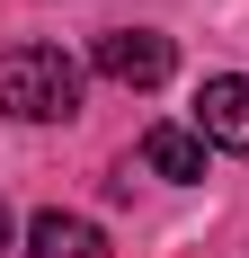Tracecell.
<instances>
[{"instance_id": "5b68a950", "label": "cell", "mask_w": 249, "mask_h": 258, "mask_svg": "<svg viewBox=\"0 0 249 258\" xmlns=\"http://www.w3.org/2000/svg\"><path fill=\"white\" fill-rule=\"evenodd\" d=\"M27 258H107V240H98V223H80V214H36L27 223Z\"/></svg>"}, {"instance_id": "8992f818", "label": "cell", "mask_w": 249, "mask_h": 258, "mask_svg": "<svg viewBox=\"0 0 249 258\" xmlns=\"http://www.w3.org/2000/svg\"><path fill=\"white\" fill-rule=\"evenodd\" d=\"M0 240H9V205H0Z\"/></svg>"}, {"instance_id": "6da1fadb", "label": "cell", "mask_w": 249, "mask_h": 258, "mask_svg": "<svg viewBox=\"0 0 249 258\" xmlns=\"http://www.w3.org/2000/svg\"><path fill=\"white\" fill-rule=\"evenodd\" d=\"M80 107V62L63 45H9L0 53V116L18 125H53Z\"/></svg>"}, {"instance_id": "277c9868", "label": "cell", "mask_w": 249, "mask_h": 258, "mask_svg": "<svg viewBox=\"0 0 249 258\" xmlns=\"http://www.w3.org/2000/svg\"><path fill=\"white\" fill-rule=\"evenodd\" d=\"M143 169H151V178L196 187V178H205V134H187V125H151V134H143Z\"/></svg>"}, {"instance_id": "3957f363", "label": "cell", "mask_w": 249, "mask_h": 258, "mask_svg": "<svg viewBox=\"0 0 249 258\" xmlns=\"http://www.w3.org/2000/svg\"><path fill=\"white\" fill-rule=\"evenodd\" d=\"M196 134L214 152H249V80L240 72H214L196 89Z\"/></svg>"}, {"instance_id": "7a4b0ae2", "label": "cell", "mask_w": 249, "mask_h": 258, "mask_svg": "<svg viewBox=\"0 0 249 258\" xmlns=\"http://www.w3.org/2000/svg\"><path fill=\"white\" fill-rule=\"evenodd\" d=\"M98 72L116 80V89H160V80L178 72L169 36H151V27H116V36H98Z\"/></svg>"}]
</instances>
